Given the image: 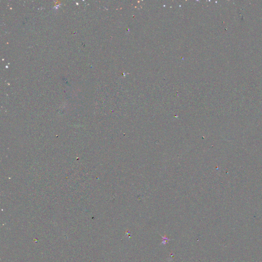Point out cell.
I'll use <instances>...</instances> for the list:
<instances>
[{
  "label": "cell",
  "mask_w": 262,
  "mask_h": 262,
  "mask_svg": "<svg viewBox=\"0 0 262 262\" xmlns=\"http://www.w3.org/2000/svg\"><path fill=\"white\" fill-rule=\"evenodd\" d=\"M162 238L163 241L162 243H161V244H166L167 243H168V241H169L171 240V239H169L168 238H167L166 236H165V237H162Z\"/></svg>",
  "instance_id": "obj_1"
}]
</instances>
